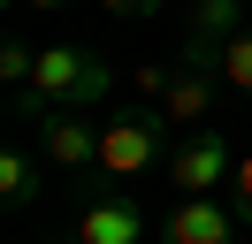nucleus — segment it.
<instances>
[{
	"instance_id": "f257e3e1",
	"label": "nucleus",
	"mask_w": 252,
	"mask_h": 244,
	"mask_svg": "<svg viewBox=\"0 0 252 244\" xmlns=\"http://www.w3.org/2000/svg\"><path fill=\"white\" fill-rule=\"evenodd\" d=\"M107 92H115L107 54H92V46L62 38V46H38V69H31V84L8 99V115H16V122H46L54 107H77V115H92Z\"/></svg>"
},
{
	"instance_id": "f03ea898",
	"label": "nucleus",
	"mask_w": 252,
	"mask_h": 244,
	"mask_svg": "<svg viewBox=\"0 0 252 244\" xmlns=\"http://www.w3.org/2000/svg\"><path fill=\"white\" fill-rule=\"evenodd\" d=\"M168 152H176V122H168L160 99L115 107V115L99 122V168H107V176H153Z\"/></svg>"
},
{
	"instance_id": "7ed1b4c3",
	"label": "nucleus",
	"mask_w": 252,
	"mask_h": 244,
	"mask_svg": "<svg viewBox=\"0 0 252 244\" xmlns=\"http://www.w3.org/2000/svg\"><path fill=\"white\" fill-rule=\"evenodd\" d=\"M229 168H237V152H229L221 130H184L176 152H168V191L176 198H206V191L229 183Z\"/></svg>"
},
{
	"instance_id": "20e7f679",
	"label": "nucleus",
	"mask_w": 252,
	"mask_h": 244,
	"mask_svg": "<svg viewBox=\"0 0 252 244\" xmlns=\"http://www.w3.org/2000/svg\"><path fill=\"white\" fill-rule=\"evenodd\" d=\"M221 61H199V54H176V76H168V92H160V107H168V122H176V137L184 130H206V115H214V99H221Z\"/></svg>"
},
{
	"instance_id": "39448f33",
	"label": "nucleus",
	"mask_w": 252,
	"mask_h": 244,
	"mask_svg": "<svg viewBox=\"0 0 252 244\" xmlns=\"http://www.w3.org/2000/svg\"><path fill=\"white\" fill-rule=\"evenodd\" d=\"M38 152H46V168H62V176H92L99 168V122L77 115V107H54V115L38 122Z\"/></svg>"
},
{
	"instance_id": "423d86ee",
	"label": "nucleus",
	"mask_w": 252,
	"mask_h": 244,
	"mask_svg": "<svg viewBox=\"0 0 252 244\" xmlns=\"http://www.w3.org/2000/svg\"><path fill=\"white\" fill-rule=\"evenodd\" d=\"M237 229H245V214L221 206L214 191L206 198H176L160 214V244H237Z\"/></svg>"
},
{
	"instance_id": "0eeeda50",
	"label": "nucleus",
	"mask_w": 252,
	"mask_h": 244,
	"mask_svg": "<svg viewBox=\"0 0 252 244\" xmlns=\"http://www.w3.org/2000/svg\"><path fill=\"white\" fill-rule=\"evenodd\" d=\"M145 206L138 198H123V191H99V198H84V214H77V229H69V244H145Z\"/></svg>"
},
{
	"instance_id": "6e6552de",
	"label": "nucleus",
	"mask_w": 252,
	"mask_h": 244,
	"mask_svg": "<svg viewBox=\"0 0 252 244\" xmlns=\"http://www.w3.org/2000/svg\"><path fill=\"white\" fill-rule=\"evenodd\" d=\"M245 30V0H191V23H184V54L221 61V46Z\"/></svg>"
},
{
	"instance_id": "1a4fd4ad",
	"label": "nucleus",
	"mask_w": 252,
	"mask_h": 244,
	"mask_svg": "<svg viewBox=\"0 0 252 244\" xmlns=\"http://www.w3.org/2000/svg\"><path fill=\"white\" fill-rule=\"evenodd\" d=\"M38 191H46V152H38V145H8V152H0V206L23 214Z\"/></svg>"
},
{
	"instance_id": "9d476101",
	"label": "nucleus",
	"mask_w": 252,
	"mask_h": 244,
	"mask_svg": "<svg viewBox=\"0 0 252 244\" xmlns=\"http://www.w3.org/2000/svg\"><path fill=\"white\" fill-rule=\"evenodd\" d=\"M221 84H229V92H245V99H252V23L237 30L229 46H221Z\"/></svg>"
},
{
	"instance_id": "9b49d317",
	"label": "nucleus",
	"mask_w": 252,
	"mask_h": 244,
	"mask_svg": "<svg viewBox=\"0 0 252 244\" xmlns=\"http://www.w3.org/2000/svg\"><path fill=\"white\" fill-rule=\"evenodd\" d=\"M31 69H38V46H23V38H8V46H0V84H8V92H23V84H31Z\"/></svg>"
},
{
	"instance_id": "f8f14e48",
	"label": "nucleus",
	"mask_w": 252,
	"mask_h": 244,
	"mask_svg": "<svg viewBox=\"0 0 252 244\" xmlns=\"http://www.w3.org/2000/svg\"><path fill=\"white\" fill-rule=\"evenodd\" d=\"M229 206L245 214V229H252V152H237V168H229Z\"/></svg>"
},
{
	"instance_id": "ddd939ff",
	"label": "nucleus",
	"mask_w": 252,
	"mask_h": 244,
	"mask_svg": "<svg viewBox=\"0 0 252 244\" xmlns=\"http://www.w3.org/2000/svg\"><path fill=\"white\" fill-rule=\"evenodd\" d=\"M99 8H107V15H123V23H145V15H160L168 0H99Z\"/></svg>"
},
{
	"instance_id": "4468645a",
	"label": "nucleus",
	"mask_w": 252,
	"mask_h": 244,
	"mask_svg": "<svg viewBox=\"0 0 252 244\" xmlns=\"http://www.w3.org/2000/svg\"><path fill=\"white\" fill-rule=\"evenodd\" d=\"M8 8H69V0H8Z\"/></svg>"
}]
</instances>
